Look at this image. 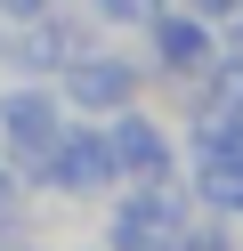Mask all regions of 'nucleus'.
<instances>
[{"label": "nucleus", "mask_w": 243, "mask_h": 251, "mask_svg": "<svg viewBox=\"0 0 243 251\" xmlns=\"http://www.w3.org/2000/svg\"><path fill=\"white\" fill-rule=\"evenodd\" d=\"M154 89V65H146V49L138 41H113V33H97L81 57H65V73H57V98L73 105V114H89V122H106V114H122L130 98H146Z\"/></svg>", "instance_id": "1"}, {"label": "nucleus", "mask_w": 243, "mask_h": 251, "mask_svg": "<svg viewBox=\"0 0 243 251\" xmlns=\"http://www.w3.org/2000/svg\"><path fill=\"white\" fill-rule=\"evenodd\" d=\"M113 186H122V170H113L106 122L65 114L57 146H49V154H41V170H32V195H41V202H106Z\"/></svg>", "instance_id": "2"}, {"label": "nucleus", "mask_w": 243, "mask_h": 251, "mask_svg": "<svg viewBox=\"0 0 243 251\" xmlns=\"http://www.w3.org/2000/svg\"><path fill=\"white\" fill-rule=\"evenodd\" d=\"M97 251H170L178 219L194 211L187 178H162V186H113L106 202H97Z\"/></svg>", "instance_id": "3"}, {"label": "nucleus", "mask_w": 243, "mask_h": 251, "mask_svg": "<svg viewBox=\"0 0 243 251\" xmlns=\"http://www.w3.org/2000/svg\"><path fill=\"white\" fill-rule=\"evenodd\" d=\"M106 146H113V170L122 186H162V178H187V138L162 105L130 98L122 114H106Z\"/></svg>", "instance_id": "4"}, {"label": "nucleus", "mask_w": 243, "mask_h": 251, "mask_svg": "<svg viewBox=\"0 0 243 251\" xmlns=\"http://www.w3.org/2000/svg\"><path fill=\"white\" fill-rule=\"evenodd\" d=\"M138 49H146V65H154V89H194L219 65V25L194 17V8H178V0H162L154 17H146Z\"/></svg>", "instance_id": "5"}, {"label": "nucleus", "mask_w": 243, "mask_h": 251, "mask_svg": "<svg viewBox=\"0 0 243 251\" xmlns=\"http://www.w3.org/2000/svg\"><path fill=\"white\" fill-rule=\"evenodd\" d=\"M65 114H73V105L57 98V81H25V73H0V154L25 170V186H32V170H41V154L57 146Z\"/></svg>", "instance_id": "6"}, {"label": "nucleus", "mask_w": 243, "mask_h": 251, "mask_svg": "<svg viewBox=\"0 0 243 251\" xmlns=\"http://www.w3.org/2000/svg\"><path fill=\"white\" fill-rule=\"evenodd\" d=\"M187 195L194 211L243 227V154H187Z\"/></svg>", "instance_id": "7"}, {"label": "nucleus", "mask_w": 243, "mask_h": 251, "mask_svg": "<svg viewBox=\"0 0 243 251\" xmlns=\"http://www.w3.org/2000/svg\"><path fill=\"white\" fill-rule=\"evenodd\" d=\"M170 251H243V227L235 219H211V211H187L170 235Z\"/></svg>", "instance_id": "8"}, {"label": "nucleus", "mask_w": 243, "mask_h": 251, "mask_svg": "<svg viewBox=\"0 0 243 251\" xmlns=\"http://www.w3.org/2000/svg\"><path fill=\"white\" fill-rule=\"evenodd\" d=\"M154 8H162V0H81V17H89L97 33H113V41H138Z\"/></svg>", "instance_id": "9"}, {"label": "nucleus", "mask_w": 243, "mask_h": 251, "mask_svg": "<svg viewBox=\"0 0 243 251\" xmlns=\"http://www.w3.org/2000/svg\"><path fill=\"white\" fill-rule=\"evenodd\" d=\"M57 0H0V25H32V17H49Z\"/></svg>", "instance_id": "10"}, {"label": "nucleus", "mask_w": 243, "mask_h": 251, "mask_svg": "<svg viewBox=\"0 0 243 251\" xmlns=\"http://www.w3.org/2000/svg\"><path fill=\"white\" fill-rule=\"evenodd\" d=\"M219 49H227V57H243V8H235V17L219 25Z\"/></svg>", "instance_id": "11"}, {"label": "nucleus", "mask_w": 243, "mask_h": 251, "mask_svg": "<svg viewBox=\"0 0 243 251\" xmlns=\"http://www.w3.org/2000/svg\"><path fill=\"white\" fill-rule=\"evenodd\" d=\"M235 105H243V73H235Z\"/></svg>", "instance_id": "12"}]
</instances>
